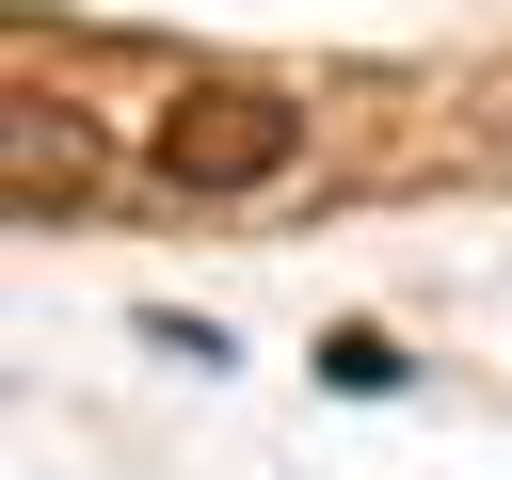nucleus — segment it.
<instances>
[{
  "label": "nucleus",
  "mask_w": 512,
  "mask_h": 480,
  "mask_svg": "<svg viewBox=\"0 0 512 480\" xmlns=\"http://www.w3.org/2000/svg\"><path fill=\"white\" fill-rule=\"evenodd\" d=\"M304 160V112L272 96V80H192V96H160V176L176 192H272Z\"/></svg>",
  "instance_id": "f257e3e1"
},
{
  "label": "nucleus",
  "mask_w": 512,
  "mask_h": 480,
  "mask_svg": "<svg viewBox=\"0 0 512 480\" xmlns=\"http://www.w3.org/2000/svg\"><path fill=\"white\" fill-rule=\"evenodd\" d=\"M320 384H352V400H384V384H400V352H384V336H320Z\"/></svg>",
  "instance_id": "f03ea898"
}]
</instances>
